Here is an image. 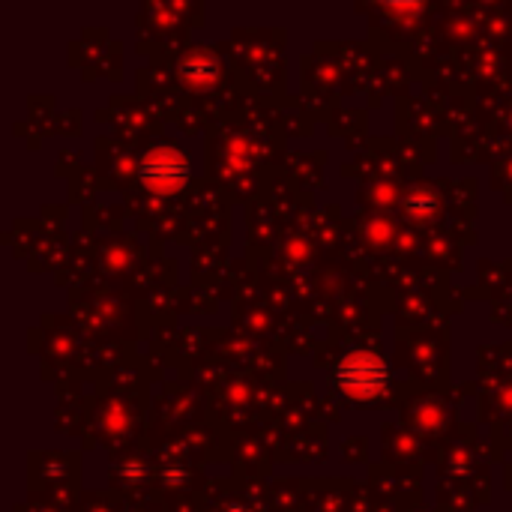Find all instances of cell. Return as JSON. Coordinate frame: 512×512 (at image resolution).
I'll use <instances>...</instances> for the list:
<instances>
[{"label": "cell", "instance_id": "cell-2", "mask_svg": "<svg viewBox=\"0 0 512 512\" xmlns=\"http://www.w3.org/2000/svg\"><path fill=\"white\" fill-rule=\"evenodd\" d=\"M189 180V159L177 147H153L141 162V183H147L156 195H171Z\"/></svg>", "mask_w": 512, "mask_h": 512}, {"label": "cell", "instance_id": "cell-3", "mask_svg": "<svg viewBox=\"0 0 512 512\" xmlns=\"http://www.w3.org/2000/svg\"><path fill=\"white\" fill-rule=\"evenodd\" d=\"M183 78H186L189 84H195V87H204V84H210V81L216 78V63H213L207 54H195V57H189L186 66H183Z\"/></svg>", "mask_w": 512, "mask_h": 512}, {"label": "cell", "instance_id": "cell-1", "mask_svg": "<svg viewBox=\"0 0 512 512\" xmlns=\"http://www.w3.org/2000/svg\"><path fill=\"white\" fill-rule=\"evenodd\" d=\"M336 381H339V387H342L351 399H357V402H372V399H378V396L387 390L390 375H387V366L381 363V357H375V354H369V351H354V354H348V357L339 363Z\"/></svg>", "mask_w": 512, "mask_h": 512}]
</instances>
